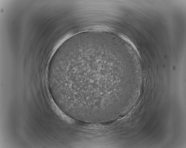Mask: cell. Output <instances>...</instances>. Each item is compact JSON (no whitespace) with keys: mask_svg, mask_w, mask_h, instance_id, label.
<instances>
[{"mask_svg":"<svg viewBox=\"0 0 186 148\" xmlns=\"http://www.w3.org/2000/svg\"><path fill=\"white\" fill-rule=\"evenodd\" d=\"M107 59L91 55L64 62L61 74L71 93L93 99L103 97Z\"/></svg>","mask_w":186,"mask_h":148,"instance_id":"cell-1","label":"cell"}]
</instances>
